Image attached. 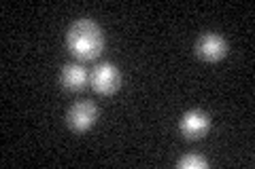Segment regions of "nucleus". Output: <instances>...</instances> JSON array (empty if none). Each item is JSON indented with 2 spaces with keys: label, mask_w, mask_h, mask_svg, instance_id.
I'll return each instance as SVG.
<instances>
[{
  "label": "nucleus",
  "mask_w": 255,
  "mask_h": 169,
  "mask_svg": "<svg viewBox=\"0 0 255 169\" xmlns=\"http://www.w3.org/2000/svg\"><path fill=\"white\" fill-rule=\"evenodd\" d=\"M196 55L204 61H219L228 55V40L215 32H206L196 40Z\"/></svg>",
  "instance_id": "obj_3"
},
{
  "label": "nucleus",
  "mask_w": 255,
  "mask_h": 169,
  "mask_svg": "<svg viewBox=\"0 0 255 169\" xmlns=\"http://www.w3.org/2000/svg\"><path fill=\"white\" fill-rule=\"evenodd\" d=\"M96 118H98V108H96L92 102H77V104H73L70 110H68V114H66L68 127L73 131H77V133L87 131L96 123Z\"/></svg>",
  "instance_id": "obj_4"
},
{
  "label": "nucleus",
  "mask_w": 255,
  "mask_h": 169,
  "mask_svg": "<svg viewBox=\"0 0 255 169\" xmlns=\"http://www.w3.org/2000/svg\"><path fill=\"white\" fill-rule=\"evenodd\" d=\"M66 47L77 59H96L105 49V34L92 19H77L66 32Z\"/></svg>",
  "instance_id": "obj_1"
},
{
  "label": "nucleus",
  "mask_w": 255,
  "mask_h": 169,
  "mask_svg": "<svg viewBox=\"0 0 255 169\" xmlns=\"http://www.w3.org/2000/svg\"><path fill=\"white\" fill-rule=\"evenodd\" d=\"M87 70L81 66V63H66L62 68V74H60V80L64 85L66 91H81L83 87L87 85Z\"/></svg>",
  "instance_id": "obj_6"
},
{
  "label": "nucleus",
  "mask_w": 255,
  "mask_h": 169,
  "mask_svg": "<svg viewBox=\"0 0 255 169\" xmlns=\"http://www.w3.org/2000/svg\"><path fill=\"white\" fill-rule=\"evenodd\" d=\"M90 83L94 87V91H98L100 95H111L119 89V83H122V74L115 63L105 61V63H98L94 68V72L90 74Z\"/></svg>",
  "instance_id": "obj_2"
},
{
  "label": "nucleus",
  "mask_w": 255,
  "mask_h": 169,
  "mask_svg": "<svg viewBox=\"0 0 255 169\" xmlns=\"http://www.w3.org/2000/svg\"><path fill=\"white\" fill-rule=\"evenodd\" d=\"M211 129V118L206 112L202 110H189L183 114L181 123H179V131L185 140H198L206 135Z\"/></svg>",
  "instance_id": "obj_5"
},
{
  "label": "nucleus",
  "mask_w": 255,
  "mask_h": 169,
  "mask_svg": "<svg viewBox=\"0 0 255 169\" xmlns=\"http://www.w3.org/2000/svg\"><path fill=\"white\" fill-rule=\"evenodd\" d=\"M181 169H206V159L200 157V155H185L179 163H177Z\"/></svg>",
  "instance_id": "obj_7"
}]
</instances>
